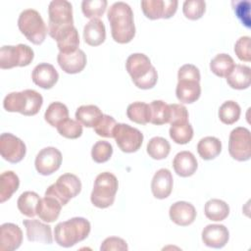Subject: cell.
<instances>
[{"label": "cell", "mask_w": 251, "mask_h": 251, "mask_svg": "<svg viewBox=\"0 0 251 251\" xmlns=\"http://www.w3.org/2000/svg\"><path fill=\"white\" fill-rule=\"evenodd\" d=\"M108 21L111 25L113 39L121 44L130 42L135 35L133 13L130 6L125 2H116L108 10Z\"/></svg>", "instance_id": "1"}, {"label": "cell", "mask_w": 251, "mask_h": 251, "mask_svg": "<svg viewBox=\"0 0 251 251\" xmlns=\"http://www.w3.org/2000/svg\"><path fill=\"white\" fill-rule=\"evenodd\" d=\"M48 33L56 41L71 32L74 26L73 6L67 0H53L48 6Z\"/></svg>", "instance_id": "2"}, {"label": "cell", "mask_w": 251, "mask_h": 251, "mask_svg": "<svg viewBox=\"0 0 251 251\" xmlns=\"http://www.w3.org/2000/svg\"><path fill=\"white\" fill-rule=\"evenodd\" d=\"M126 69L135 86L140 89H150L157 83V71L145 54L134 53L128 56L126 62Z\"/></svg>", "instance_id": "3"}, {"label": "cell", "mask_w": 251, "mask_h": 251, "mask_svg": "<svg viewBox=\"0 0 251 251\" xmlns=\"http://www.w3.org/2000/svg\"><path fill=\"white\" fill-rule=\"evenodd\" d=\"M91 229L90 223L81 217L61 222L54 228V237L58 245L69 248L84 240Z\"/></svg>", "instance_id": "4"}, {"label": "cell", "mask_w": 251, "mask_h": 251, "mask_svg": "<svg viewBox=\"0 0 251 251\" xmlns=\"http://www.w3.org/2000/svg\"><path fill=\"white\" fill-rule=\"evenodd\" d=\"M42 104L43 98L41 94L33 89L11 92L3 101V107L7 112H18L25 116L36 115Z\"/></svg>", "instance_id": "5"}, {"label": "cell", "mask_w": 251, "mask_h": 251, "mask_svg": "<svg viewBox=\"0 0 251 251\" xmlns=\"http://www.w3.org/2000/svg\"><path fill=\"white\" fill-rule=\"evenodd\" d=\"M118 186L119 183L115 175L109 172L99 174L95 178L90 195L91 203L100 209L110 207L115 201Z\"/></svg>", "instance_id": "6"}, {"label": "cell", "mask_w": 251, "mask_h": 251, "mask_svg": "<svg viewBox=\"0 0 251 251\" xmlns=\"http://www.w3.org/2000/svg\"><path fill=\"white\" fill-rule=\"evenodd\" d=\"M18 26L26 39L35 45L41 44L48 32L41 15L33 9L24 10L20 14Z\"/></svg>", "instance_id": "7"}, {"label": "cell", "mask_w": 251, "mask_h": 251, "mask_svg": "<svg viewBox=\"0 0 251 251\" xmlns=\"http://www.w3.org/2000/svg\"><path fill=\"white\" fill-rule=\"evenodd\" d=\"M81 190L80 179L73 174H64L60 176L57 181L51 184L45 191V195L53 196L64 206L78 195Z\"/></svg>", "instance_id": "8"}, {"label": "cell", "mask_w": 251, "mask_h": 251, "mask_svg": "<svg viewBox=\"0 0 251 251\" xmlns=\"http://www.w3.org/2000/svg\"><path fill=\"white\" fill-rule=\"evenodd\" d=\"M34 57L33 50L25 44L4 45L0 49V68L3 70L28 66Z\"/></svg>", "instance_id": "9"}, {"label": "cell", "mask_w": 251, "mask_h": 251, "mask_svg": "<svg viewBox=\"0 0 251 251\" xmlns=\"http://www.w3.org/2000/svg\"><path fill=\"white\" fill-rule=\"evenodd\" d=\"M229 155L236 161L244 162L251 157V137L248 128L238 126L232 129L228 137Z\"/></svg>", "instance_id": "10"}, {"label": "cell", "mask_w": 251, "mask_h": 251, "mask_svg": "<svg viewBox=\"0 0 251 251\" xmlns=\"http://www.w3.org/2000/svg\"><path fill=\"white\" fill-rule=\"evenodd\" d=\"M113 137L118 147L125 153L136 152L143 142L141 131L126 124H117L114 128Z\"/></svg>", "instance_id": "11"}, {"label": "cell", "mask_w": 251, "mask_h": 251, "mask_svg": "<svg viewBox=\"0 0 251 251\" xmlns=\"http://www.w3.org/2000/svg\"><path fill=\"white\" fill-rule=\"evenodd\" d=\"M25 145L19 137L9 132L1 134L0 153L4 160L13 164L19 163L25 156Z\"/></svg>", "instance_id": "12"}, {"label": "cell", "mask_w": 251, "mask_h": 251, "mask_svg": "<svg viewBox=\"0 0 251 251\" xmlns=\"http://www.w3.org/2000/svg\"><path fill=\"white\" fill-rule=\"evenodd\" d=\"M177 4L176 0H143L141 9L150 20L170 19L176 14Z\"/></svg>", "instance_id": "13"}, {"label": "cell", "mask_w": 251, "mask_h": 251, "mask_svg": "<svg viewBox=\"0 0 251 251\" xmlns=\"http://www.w3.org/2000/svg\"><path fill=\"white\" fill-rule=\"evenodd\" d=\"M62 164V154L55 147L41 149L35 157L34 165L38 174L50 176L59 170Z\"/></svg>", "instance_id": "14"}, {"label": "cell", "mask_w": 251, "mask_h": 251, "mask_svg": "<svg viewBox=\"0 0 251 251\" xmlns=\"http://www.w3.org/2000/svg\"><path fill=\"white\" fill-rule=\"evenodd\" d=\"M229 239V232L224 225H208L202 230L203 243L211 248H223Z\"/></svg>", "instance_id": "15"}, {"label": "cell", "mask_w": 251, "mask_h": 251, "mask_svg": "<svg viewBox=\"0 0 251 251\" xmlns=\"http://www.w3.org/2000/svg\"><path fill=\"white\" fill-rule=\"evenodd\" d=\"M23 224L26 229L28 241L51 244L53 242L52 229L49 225L39 222L38 220H24Z\"/></svg>", "instance_id": "16"}, {"label": "cell", "mask_w": 251, "mask_h": 251, "mask_svg": "<svg viewBox=\"0 0 251 251\" xmlns=\"http://www.w3.org/2000/svg\"><path fill=\"white\" fill-rule=\"evenodd\" d=\"M0 250L13 251L18 249L23 242V231L18 225L5 223L1 226Z\"/></svg>", "instance_id": "17"}, {"label": "cell", "mask_w": 251, "mask_h": 251, "mask_svg": "<svg viewBox=\"0 0 251 251\" xmlns=\"http://www.w3.org/2000/svg\"><path fill=\"white\" fill-rule=\"evenodd\" d=\"M31 78L34 84L43 88H52L59 78V74L53 65L48 63H41L35 66L32 71Z\"/></svg>", "instance_id": "18"}, {"label": "cell", "mask_w": 251, "mask_h": 251, "mask_svg": "<svg viewBox=\"0 0 251 251\" xmlns=\"http://www.w3.org/2000/svg\"><path fill=\"white\" fill-rule=\"evenodd\" d=\"M169 215L170 219L176 225L186 226L194 222L196 218V210L189 202L177 201L170 207Z\"/></svg>", "instance_id": "19"}, {"label": "cell", "mask_w": 251, "mask_h": 251, "mask_svg": "<svg viewBox=\"0 0 251 251\" xmlns=\"http://www.w3.org/2000/svg\"><path fill=\"white\" fill-rule=\"evenodd\" d=\"M57 61L60 68L67 74H78L86 66V55L85 53L77 49L75 52L64 54L59 52L57 56Z\"/></svg>", "instance_id": "20"}, {"label": "cell", "mask_w": 251, "mask_h": 251, "mask_svg": "<svg viewBox=\"0 0 251 251\" xmlns=\"http://www.w3.org/2000/svg\"><path fill=\"white\" fill-rule=\"evenodd\" d=\"M173 176L168 169L158 170L151 181V191L155 198L165 199L172 193Z\"/></svg>", "instance_id": "21"}, {"label": "cell", "mask_w": 251, "mask_h": 251, "mask_svg": "<svg viewBox=\"0 0 251 251\" xmlns=\"http://www.w3.org/2000/svg\"><path fill=\"white\" fill-rule=\"evenodd\" d=\"M62 204L53 196L44 195L43 198H40V201L37 205L36 213L40 220L46 223L55 222L61 212Z\"/></svg>", "instance_id": "22"}, {"label": "cell", "mask_w": 251, "mask_h": 251, "mask_svg": "<svg viewBox=\"0 0 251 251\" xmlns=\"http://www.w3.org/2000/svg\"><path fill=\"white\" fill-rule=\"evenodd\" d=\"M173 167L177 176L187 177L196 172L198 164L195 156L191 152L181 151L175 156Z\"/></svg>", "instance_id": "23"}, {"label": "cell", "mask_w": 251, "mask_h": 251, "mask_svg": "<svg viewBox=\"0 0 251 251\" xmlns=\"http://www.w3.org/2000/svg\"><path fill=\"white\" fill-rule=\"evenodd\" d=\"M176 95L181 103L191 104L195 102L201 95V86L199 81L188 79L178 80L176 88Z\"/></svg>", "instance_id": "24"}, {"label": "cell", "mask_w": 251, "mask_h": 251, "mask_svg": "<svg viewBox=\"0 0 251 251\" xmlns=\"http://www.w3.org/2000/svg\"><path fill=\"white\" fill-rule=\"evenodd\" d=\"M83 39L90 46H98L106 39V28L100 19L90 20L83 28Z\"/></svg>", "instance_id": "25"}, {"label": "cell", "mask_w": 251, "mask_h": 251, "mask_svg": "<svg viewBox=\"0 0 251 251\" xmlns=\"http://www.w3.org/2000/svg\"><path fill=\"white\" fill-rule=\"evenodd\" d=\"M250 68L244 65H235L232 72L226 77L227 84L233 89H246L251 84Z\"/></svg>", "instance_id": "26"}, {"label": "cell", "mask_w": 251, "mask_h": 251, "mask_svg": "<svg viewBox=\"0 0 251 251\" xmlns=\"http://www.w3.org/2000/svg\"><path fill=\"white\" fill-rule=\"evenodd\" d=\"M222 151V142L214 136H206L197 144V152L203 160H213Z\"/></svg>", "instance_id": "27"}, {"label": "cell", "mask_w": 251, "mask_h": 251, "mask_svg": "<svg viewBox=\"0 0 251 251\" xmlns=\"http://www.w3.org/2000/svg\"><path fill=\"white\" fill-rule=\"evenodd\" d=\"M20 185L19 176L12 171L1 174L0 176V202L3 203L10 199L18 190Z\"/></svg>", "instance_id": "28"}, {"label": "cell", "mask_w": 251, "mask_h": 251, "mask_svg": "<svg viewBox=\"0 0 251 251\" xmlns=\"http://www.w3.org/2000/svg\"><path fill=\"white\" fill-rule=\"evenodd\" d=\"M103 116L101 110L95 105H82L75 111V119L86 127H94Z\"/></svg>", "instance_id": "29"}, {"label": "cell", "mask_w": 251, "mask_h": 251, "mask_svg": "<svg viewBox=\"0 0 251 251\" xmlns=\"http://www.w3.org/2000/svg\"><path fill=\"white\" fill-rule=\"evenodd\" d=\"M40 201L39 195L34 191H25L18 198L17 205L19 211L29 218H33L37 215L36 209Z\"/></svg>", "instance_id": "30"}, {"label": "cell", "mask_w": 251, "mask_h": 251, "mask_svg": "<svg viewBox=\"0 0 251 251\" xmlns=\"http://www.w3.org/2000/svg\"><path fill=\"white\" fill-rule=\"evenodd\" d=\"M235 67L233 59L226 53L218 54L210 62V69L213 74L220 77H227Z\"/></svg>", "instance_id": "31"}, {"label": "cell", "mask_w": 251, "mask_h": 251, "mask_svg": "<svg viewBox=\"0 0 251 251\" xmlns=\"http://www.w3.org/2000/svg\"><path fill=\"white\" fill-rule=\"evenodd\" d=\"M205 216L214 222L224 221L229 214L228 205L221 199H211L206 202L204 207Z\"/></svg>", "instance_id": "32"}, {"label": "cell", "mask_w": 251, "mask_h": 251, "mask_svg": "<svg viewBox=\"0 0 251 251\" xmlns=\"http://www.w3.org/2000/svg\"><path fill=\"white\" fill-rule=\"evenodd\" d=\"M126 116L133 123L146 125L150 123V106L144 102H133L127 106Z\"/></svg>", "instance_id": "33"}, {"label": "cell", "mask_w": 251, "mask_h": 251, "mask_svg": "<svg viewBox=\"0 0 251 251\" xmlns=\"http://www.w3.org/2000/svg\"><path fill=\"white\" fill-rule=\"evenodd\" d=\"M44 119L51 126L57 127L59 124L69 119V110L63 103L53 102L47 107L44 114Z\"/></svg>", "instance_id": "34"}, {"label": "cell", "mask_w": 251, "mask_h": 251, "mask_svg": "<svg viewBox=\"0 0 251 251\" xmlns=\"http://www.w3.org/2000/svg\"><path fill=\"white\" fill-rule=\"evenodd\" d=\"M150 123L156 126L168 124L170 121L171 111L169 104L162 100H154L150 104Z\"/></svg>", "instance_id": "35"}, {"label": "cell", "mask_w": 251, "mask_h": 251, "mask_svg": "<svg viewBox=\"0 0 251 251\" xmlns=\"http://www.w3.org/2000/svg\"><path fill=\"white\" fill-rule=\"evenodd\" d=\"M147 153L155 160H163L168 157L171 151V145L167 139L161 136L152 137L147 143Z\"/></svg>", "instance_id": "36"}, {"label": "cell", "mask_w": 251, "mask_h": 251, "mask_svg": "<svg viewBox=\"0 0 251 251\" xmlns=\"http://www.w3.org/2000/svg\"><path fill=\"white\" fill-rule=\"evenodd\" d=\"M240 106L232 100L224 102L219 109V118L223 124L232 125L238 121L240 117Z\"/></svg>", "instance_id": "37"}, {"label": "cell", "mask_w": 251, "mask_h": 251, "mask_svg": "<svg viewBox=\"0 0 251 251\" xmlns=\"http://www.w3.org/2000/svg\"><path fill=\"white\" fill-rule=\"evenodd\" d=\"M170 137L177 144H186L193 137L192 126L187 123L171 125Z\"/></svg>", "instance_id": "38"}, {"label": "cell", "mask_w": 251, "mask_h": 251, "mask_svg": "<svg viewBox=\"0 0 251 251\" xmlns=\"http://www.w3.org/2000/svg\"><path fill=\"white\" fill-rule=\"evenodd\" d=\"M106 0H83L81 10L83 15L88 19H99L106 10Z\"/></svg>", "instance_id": "39"}, {"label": "cell", "mask_w": 251, "mask_h": 251, "mask_svg": "<svg viewBox=\"0 0 251 251\" xmlns=\"http://www.w3.org/2000/svg\"><path fill=\"white\" fill-rule=\"evenodd\" d=\"M57 130L66 138L75 139L82 134V125L76 120L67 119L57 126Z\"/></svg>", "instance_id": "40"}, {"label": "cell", "mask_w": 251, "mask_h": 251, "mask_svg": "<svg viewBox=\"0 0 251 251\" xmlns=\"http://www.w3.org/2000/svg\"><path fill=\"white\" fill-rule=\"evenodd\" d=\"M206 10V3L203 0H186L183 2L182 11L184 16L192 21L202 18Z\"/></svg>", "instance_id": "41"}, {"label": "cell", "mask_w": 251, "mask_h": 251, "mask_svg": "<svg viewBox=\"0 0 251 251\" xmlns=\"http://www.w3.org/2000/svg\"><path fill=\"white\" fill-rule=\"evenodd\" d=\"M79 45V36L77 29L75 27L71 32H69L66 36L57 41L58 49L61 53L69 54L75 52L78 49Z\"/></svg>", "instance_id": "42"}, {"label": "cell", "mask_w": 251, "mask_h": 251, "mask_svg": "<svg viewBox=\"0 0 251 251\" xmlns=\"http://www.w3.org/2000/svg\"><path fill=\"white\" fill-rule=\"evenodd\" d=\"M113 154V147L108 141H97L91 149L92 160L98 164L105 163L110 160Z\"/></svg>", "instance_id": "43"}, {"label": "cell", "mask_w": 251, "mask_h": 251, "mask_svg": "<svg viewBox=\"0 0 251 251\" xmlns=\"http://www.w3.org/2000/svg\"><path fill=\"white\" fill-rule=\"evenodd\" d=\"M117 123L115 119L109 115H104L100 118L98 123L95 125L94 131L102 137H113L114 128Z\"/></svg>", "instance_id": "44"}, {"label": "cell", "mask_w": 251, "mask_h": 251, "mask_svg": "<svg viewBox=\"0 0 251 251\" xmlns=\"http://www.w3.org/2000/svg\"><path fill=\"white\" fill-rule=\"evenodd\" d=\"M234 52L240 61L249 62L251 59L250 37L241 36L234 44Z\"/></svg>", "instance_id": "45"}, {"label": "cell", "mask_w": 251, "mask_h": 251, "mask_svg": "<svg viewBox=\"0 0 251 251\" xmlns=\"http://www.w3.org/2000/svg\"><path fill=\"white\" fill-rule=\"evenodd\" d=\"M170 121L171 125L182 124L188 122V112L185 106L181 104H170Z\"/></svg>", "instance_id": "46"}, {"label": "cell", "mask_w": 251, "mask_h": 251, "mask_svg": "<svg viewBox=\"0 0 251 251\" xmlns=\"http://www.w3.org/2000/svg\"><path fill=\"white\" fill-rule=\"evenodd\" d=\"M128 249L126 242L121 238V237H116V236H111L107 237L101 244L100 250L101 251H126Z\"/></svg>", "instance_id": "47"}, {"label": "cell", "mask_w": 251, "mask_h": 251, "mask_svg": "<svg viewBox=\"0 0 251 251\" xmlns=\"http://www.w3.org/2000/svg\"><path fill=\"white\" fill-rule=\"evenodd\" d=\"M177 79L200 81V72L196 66L191 64H185L179 68L177 73Z\"/></svg>", "instance_id": "48"}, {"label": "cell", "mask_w": 251, "mask_h": 251, "mask_svg": "<svg viewBox=\"0 0 251 251\" xmlns=\"http://www.w3.org/2000/svg\"><path fill=\"white\" fill-rule=\"evenodd\" d=\"M250 3L248 1H238L235 2L234 12L236 17L241 21L242 25L246 27H250V17H249Z\"/></svg>", "instance_id": "49"}]
</instances>
